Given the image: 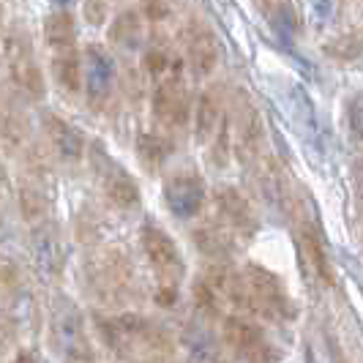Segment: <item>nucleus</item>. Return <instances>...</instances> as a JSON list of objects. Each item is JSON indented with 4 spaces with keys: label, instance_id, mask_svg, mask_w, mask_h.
I'll list each match as a JSON object with an SVG mask.
<instances>
[{
    "label": "nucleus",
    "instance_id": "nucleus-19",
    "mask_svg": "<svg viewBox=\"0 0 363 363\" xmlns=\"http://www.w3.org/2000/svg\"><path fill=\"white\" fill-rule=\"evenodd\" d=\"M137 156H140V162H143L147 172L156 175L167 164V159L172 156V143L167 137H162V134H156V131L140 134L137 137Z\"/></svg>",
    "mask_w": 363,
    "mask_h": 363
},
{
    "label": "nucleus",
    "instance_id": "nucleus-18",
    "mask_svg": "<svg viewBox=\"0 0 363 363\" xmlns=\"http://www.w3.org/2000/svg\"><path fill=\"white\" fill-rule=\"evenodd\" d=\"M52 74L63 93L77 96L82 91V55H79V50L74 47V50L52 52Z\"/></svg>",
    "mask_w": 363,
    "mask_h": 363
},
{
    "label": "nucleus",
    "instance_id": "nucleus-25",
    "mask_svg": "<svg viewBox=\"0 0 363 363\" xmlns=\"http://www.w3.org/2000/svg\"><path fill=\"white\" fill-rule=\"evenodd\" d=\"M143 63H145V72L150 74V77H156V79H164L167 74L178 66V63L169 57L167 47H159V44H150V47H147Z\"/></svg>",
    "mask_w": 363,
    "mask_h": 363
},
{
    "label": "nucleus",
    "instance_id": "nucleus-13",
    "mask_svg": "<svg viewBox=\"0 0 363 363\" xmlns=\"http://www.w3.org/2000/svg\"><path fill=\"white\" fill-rule=\"evenodd\" d=\"M183 47H186V66L194 77L205 79L213 74L218 63V44L211 28H205L202 22H191L183 33Z\"/></svg>",
    "mask_w": 363,
    "mask_h": 363
},
{
    "label": "nucleus",
    "instance_id": "nucleus-28",
    "mask_svg": "<svg viewBox=\"0 0 363 363\" xmlns=\"http://www.w3.org/2000/svg\"><path fill=\"white\" fill-rule=\"evenodd\" d=\"M143 14L147 19H153V22H162V19H167L172 14V6H167V3H145L143 6Z\"/></svg>",
    "mask_w": 363,
    "mask_h": 363
},
{
    "label": "nucleus",
    "instance_id": "nucleus-6",
    "mask_svg": "<svg viewBox=\"0 0 363 363\" xmlns=\"http://www.w3.org/2000/svg\"><path fill=\"white\" fill-rule=\"evenodd\" d=\"M3 57H6V66H9L14 85L28 99L41 101L47 96V82H44V72H41L36 52H33L30 36H25L22 30H11L3 38Z\"/></svg>",
    "mask_w": 363,
    "mask_h": 363
},
{
    "label": "nucleus",
    "instance_id": "nucleus-16",
    "mask_svg": "<svg viewBox=\"0 0 363 363\" xmlns=\"http://www.w3.org/2000/svg\"><path fill=\"white\" fill-rule=\"evenodd\" d=\"M221 121H224V88L213 82L211 88L202 91L200 101H197V118H194L197 143H211Z\"/></svg>",
    "mask_w": 363,
    "mask_h": 363
},
{
    "label": "nucleus",
    "instance_id": "nucleus-2",
    "mask_svg": "<svg viewBox=\"0 0 363 363\" xmlns=\"http://www.w3.org/2000/svg\"><path fill=\"white\" fill-rule=\"evenodd\" d=\"M230 306H238L271 323L298 320V306L284 281L262 265H246L240 271H230Z\"/></svg>",
    "mask_w": 363,
    "mask_h": 363
},
{
    "label": "nucleus",
    "instance_id": "nucleus-4",
    "mask_svg": "<svg viewBox=\"0 0 363 363\" xmlns=\"http://www.w3.org/2000/svg\"><path fill=\"white\" fill-rule=\"evenodd\" d=\"M224 345L243 363H279L284 350L268 336V330L246 317H224Z\"/></svg>",
    "mask_w": 363,
    "mask_h": 363
},
{
    "label": "nucleus",
    "instance_id": "nucleus-30",
    "mask_svg": "<svg viewBox=\"0 0 363 363\" xmlns=\"http://www.w3.org/2000/svg\"><path fill=\"white\" fill-rule=\"evenodd\" d=\"M14 363H38L36 352H30V350H22L17 358H14Z\"/></svg>",
    "mask_w": 363,
    "mask_h": 363
},
{
    "label": "nucleus",
    "instance_id": "nucleus-26",
    "mask_svg": "<svg viewBox=\"0 0 363 363\" xmlns=\"http://www.w3.org/2000/svg\"><path fill=\"white\" fill-rule=\"evenodd\" d=\"M347 123L352 128V134L363 140V91H358L347 101Z\"/></svg>",
    "mask_w": 363,
    "mask_h": 363
},
{
    "label": "nucleus",
    "instance_id": "nucleus-17",
    "mask_svg": "<svg viewBox=\"0 0 363 363\" xmlns=\"http://www.w3.org/2000/svg\"><path fill=\"white\" fill-rule=\"evenodd\" d=\"M44 41L52 52H63V50L77 47V19H74L72 9L60 6L44 17Z\"/></svg>",
    "mask_w": 363,
    "mask_h": 363
},
{
    "label": "nucleus",
    "instance_id": "nucleus-23",
    "mask_svg": "<svg viewBox=\"0 0 363 363\" xmlns=\"http://www.w3.org/2000/svg\"><path fill=\"white\" fill-rule=\"evenodd\" d=\"M265 11H271V25L276 28L279 36H284L290 41L298 28H301V17H298V9L290 6V3H273V6H265Z\"/></svg>",
    "mask_w": 363,
    "mask_h": 363
},
{
    "label": "nucleus",
    "instance_id": "nucleus-12",
    "mask_svg": "<svg viewBox=\"0 0 363 363\" xmlns=\"http://www.w3.org/2000/svg\"><path fill=\"white\" fill-rule=\"evenodd\" d=\"M213 202H216V211L221 216V227L230 230V235L240 238V240H252L257 235V216L252 211L249 200L233 189V186H218L216 194H213Z\"/></svg>",
    "mask_w": 363,
    "mask_h": 363
},
{
    "label": "nucleus",
    "instance_id": "nucleus-8",
    "mask_svg": "<svg viewBox=\"0 0 363 363\" xmlns=\"http://www.w3.org/2000/svg\"><path fill=\"white\" fill-rule=\"evenodd\" d=\"M189 88L183 82L181 66H175L164 79L156 82L153 91V118L162 128L178 131L189 123Z\"/></svg>",
    "mask_w": 363,
    "mask_h": 363
},
{
    "label": "nucleus",
    "instance_id": "nucleus-10",
    "mask_svg": "<svg viewBox=\"0 0 363 363\" xmlns=\"http://www.w3.org/2000/svg\"><path fill=\"white\" fill-rule=\"evenodd\" d=\"M52 342L55 350L60 355H66L69 361L77 363H91L93 361V347L88 339V330L82 323V314L74 309L72 303L57 306L52 320Z\"/></svg>",
    "mask_w": 363,
    "mask_h": 363
},
{
    "label": "nucleus",
    "instance_id": "nucleus-27",
    "mask_svg": "<svg viewBox=\"0 0 363 363\" xmlns=\"http://www.w3.org/2000/svg\"><path fill=\"white\" fill-rule=\"evenodd\" d=\"M82 14H85V19L91 22L93 28H99V25H104V22H107L109 6H107V3H101V0H93V3H82Z\"/></svg>",
    "mask_w": 363,
    "mask_h": 363
},
{
    "label": "nucleus",
    "instance_id": "nucleus-24",
    "mask_svg": "<svg viewBox=\"0 0 363 363\" xmlns=\"http://www.w3.org/2000/svg\"><path fill=\"white\" fill-rule=\"evenodd\" d=\"M208 159L216 164L218 169L227 167L233 159V131H230V121L224 115V121L218 123L216 134L211 137V150H208Z\"/></svg>",
    "mask_w": 363,
    "mask_h": 363
},
{
    "label": "nucleus",
    "instance_id": "nucleus-22",
    "mask_svg": "<svg viewBox=\"0 0 363 363\" xmlns=\"http://www.w3.org/2000/svg\"><path fill=\"white\" fill-rule=\"evenodd\" d=\"M325 55L333 57L336 63H358L363 60V36L358 33H347L325 44Z\"/></svg>",
    "mask_w": 363,
    "mask_h": 363
},
{
    "label": "nucleus",
    "instance_id": "nucleus-9",
    "mask_svg": "<svg viewBox=\"0 0 363 363\" xmlns=\"http://www.w3.org/2000/svg\"><path fill=\"white\" fill-rule=\"evenodd\" d=\"M230 121V131H233V150L243 164H249L252 159L259 156L262 150V121L259 112L255 109V104L249 101L246 93H238L233 107L227 112Z\"/></svg>",
    "mask_w": 363,
    "mask_h": 363
},
{
    "label": "nucleus",
    "instance_id": "nucleus-1",
    "mask_svg": "<svg viewBox=\"0 0 363 363\" xmlns=\"http://www.w3.org/2000/svg\"><path fill=\"white\" fill-rule=\"evenodd\" d=\"M96 330L104 347L123 363H169L175 358L172 336L143 314L96 317Z\"/></svg>",
    "mask_w": 363,
    "mask_h": 363
},
{
    "label": "nucleus",
    "instance_id": "nucleus-7",
    "mask_svg": "<svg viewBox=\"0 0 363 363\" xmlns=\"http://www.w3.org/2000/svg\"><path fill=\"white\" fill-rule=\"evenodd\" d=\"M162 197L175 218H194L208 202V189L197 169H175L164 178Z\"/></svg>",
    "mask_w": 363,
    "mask_h": 363
},
{
    "label": "nucleus",
    "instance_id": "nucleus-14",
    "mask_svg": "<svg viewBox=\"0 0 363 363\" xmlns=\"http://www.w3.org/2000/svg\"><path fill=\"white\" fill-rule=\"evenodd\" d=\"M301 255L306 259V265L311 268V273L325 284V287H333L336 284V271H333V262L328 257L325 240H323V233L314 221H303L301 224Z\"/></svg>",
    "mask_w": 363,
    "mask_h": 363
},
{
    "label": "nucleus",
    "instance_id": "nucleus-15",
    "mask_svg": "<svg viewBox=\"0 0 363 363\" xmlns=\"http://www.w3.org/2000/svg\"><path fill=\"white\" fill-rule=\"evenodd\" d=\"M41 123H44V131H47V137H50V143H52V147L57 150L60 159L77 162V159L85 153V137H82L79 128H74L66 118H60V115H55V112H47Z\"/></svg>",
    "mask_w": 363,
    "mask_h": 363
},
{
    "label": "nucleus",
    "instance_id": "nucleus-29",
    "mask_svg": "<svg viewBox=\"0 0 363 363\" xmlns=\"http://www.w3.org/2000/svg\"><path fill=\"white\" fill-rule=\"evenodd\" d=\"M14 276V268H11V262L6 259V257H0V287L3 284H9V279Z\"/></svg>",
    "mask_w": 363,
    "mask_h": 363
},
{
    "label": "nucleus",
    "instance_id": "nucleus-11",
    "mask_svg": "<svg viewBox=\"0 0 363 363\" xmlns=\"http://www.w3.org/2000/svg\"><path fill=\"white\" fill-rule=\"evenodd\" d=\"M82 88L88 93L93 109H101L115 88V60L99 44H88L82 52Z\"/></svg>",
    "mask_w": 363,
    "mask_h": 363
},
{
    "label": "nucleus",
    "instance_id": "nucleus-21",
    "mask_svg": "<svg viewBox=\"0 0 363 363\" xmlns=\"http://www.w3.org/2000/svg\"><path fill=\"white\" fill-rule=\"evenodd\" d=\"M109 41L118 47H126V50L137 47L143 41V17L134 9L121 11L109 25Z\"/></svg>",
    "mask_w": 363,
    "mask_h": 363
},
{
    "label": "nucleus",
    "instance_id": "nucleus-20",
    "mask_svg": "<svg viewBox=\"0 0 363 363\" xmlns=\"http://www.w3.org/2000/svg\"><path fill=\"white\" fill-rule=\"evenodd\" d=\"M194 243H197V249H200L205 257H227L233 249H235V238L230 235V230L227 227H221V224H205L200 227L197 233H194Z\"/></svg>",
    "mask_w": 363,
    "mask_h": 363
},
{
    "label": "nucleus",
    "instance_id": "nucleus-3",
    "mask_svg": "<svg viewBox=\"0 0 363 363\" xmlns=\"http://www.w3.org/2000/svg\"><path fill=\"white\" fill-rule=\"evenodd\" d=\"M140 243H143L147 265H150L153 279H156V301L162 306H175L183 279H186V262H183L175 238L164 227H159L156 221L147 218L140 227Z\"/></svg>",
    "mask_w": 363,
    "mask_h": 363
},
{
    "label": "nucleus",
    "instance_id": "nucleus-5",
    "mask_svg": "<svg viewBox=\"0 0 363 363\" xmlns=\"http://www.w3.org/2000/svg\"><path fill=\"white\" fill-rule=\"evenodd\" d=\"M88 162H91L93 172H96V181L101 186L104 197L115 208L128 211V208L140 205V186L131 178V172H128L126 167L109 153L107 145L93 143L91 150H88Z\"/></svg>",
    "mask_w": 363,
    "mask_h": 363
}]
</instances>
